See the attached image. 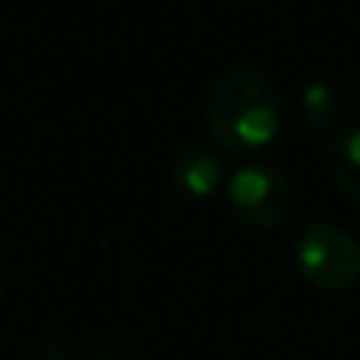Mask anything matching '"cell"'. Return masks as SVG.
Instances as JSON below:
<instances>
[{"mask_svg": "<svg viewBox=\"0 0 360 360\" xmlns=\"http://www.w3.org/2000/svg\"><path fill=\"white\" fill-rule=\"evenodd\" d=\"M202 120L218 149L231 155H253L278 139L285 98L259 70H231L212 86Z\"/></svg>", "mask_w": 360, "mask_h": 360, "instance_id": "cell-1", "label": "cell"}, {"mask_svg": "<svg viewBox=\"0 0 360 360\" xmlns=\"http://www.w3.org/2000/svg\"><path fill=\"white\" fill-rule=\"evenodd\" d=\"M228 209L240 224L253 231H275L291 221L297 209V190L281 168L250 162L228 180Z\"/></svg>", "mask_w": 360, "mask_h": 360, "instance_id": "cell-2", "label": "cell"}, {"mask_svg": "<svg viewBox=\"0 0 360 360\" xmlns=\"http://www.w3.org/2000/svg\"><path fill=\"white\" fill-rule=\"evenodd\" d=\"M297 269L319 291H348L360 281V240L332 221H310L294 247Z\"/></svg>", "mask_w": 360, "mask_h": 360, "instance_id": "cell-3", "label": "cell"}, {"mask_svg": "<svg viewBox=\"0 0 360 360\" xmlns=\"http://www.w3.org/2000/svg\"><path fill=\"white\" fill-rule=\"evenodd\" d=\"M224 180V165L205 146H190L171 165V186L186 202H205L218 193Z\"/></svg>", "mask_w": 360, "mask_h": 360, "instance_id": "cell-4", "label": "cell"}, {"mask_svg": "<svg viewBox=\"0 0 360 360\" xmlns=\"http://www.w3.org/2000/svg\"><path fill=\"white\" fill-rule=\"evenodd\" d=\"M326 168L329 177L345 196L360 202V124L338 127L326 149Z\"/></svg>", "mask_w": 360, "mask_h": 360, "instance_id": "cell-5", "label": "cell"}, {"mask_svg": "<svg viewBox=\"0 0 360 360\" xmlns=\"http://www.w3.org/2000/svg\"><path fill=\"white\" fill-rule=\"evenodd\" d=\"M300 111H304L307 124L313 130H329L335 133L338 127H345V114H348V95L338 82L332 79H316L304 89L300 95Z\"/></svg>", "mask_w": 360, "mask_h": 360, "instance_id": "cell-6", "label": "cell"}, {"mask_svg": "<svg viewBox=\"0 0 360 360\" xmlns=\"http://www.w3.org/2000/svg\"><path fill=\"white\" fill-rule=\"evenodd\" d=\"M25 360H67V354H63L60 345L41 338V342H35L29 351H25Z\"/></svg>", "mask_w": 360, "mask_h": 360, "instance_id": "cell-7", "label": "cell"}, {"mask_svg": "<svg viewBox=\"0 0 360 360\" xmlns=\"http://www.w3.org/2000/svg\"><path fill=\"white\" fill-rule=\"evenodd\" d=\"M86 360H127V357H114V354H95V357H86Z\"/></svg>", "mask_w": 360, "mask_h": 360, "instance_id": "cell-8", "label": "cell"}, {"mask_svg": "<svg viewBox=\"0 0 360 360\" xmlns=\"http://www.w3.org/2000/svg\"><path fill=\"white\" fill-rule=\"evenodd\" d=\"M0 285H4V278H0Z\"/></svg>", "mask_w": 360, "mask_h": 360, "instance_id": "cell-9", "label": "cell"}]
</instances>
